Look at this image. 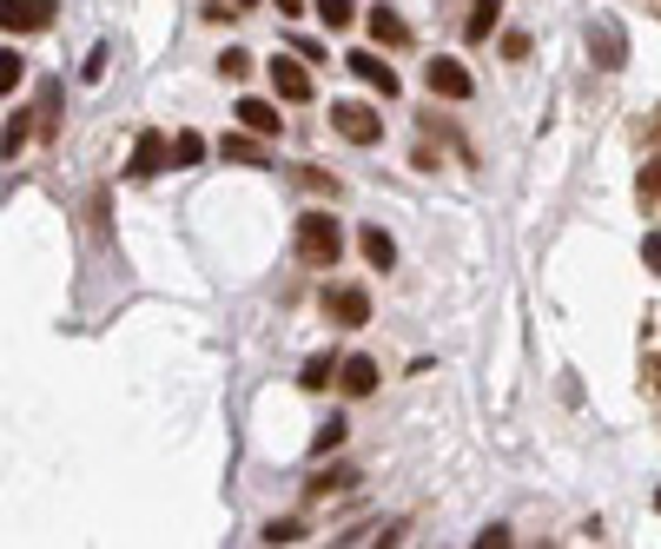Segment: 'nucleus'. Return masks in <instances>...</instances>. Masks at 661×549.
I'll return each mask as SVG.
<instances>
[{
	"label": "nucleus",
	"instance_id": "12",
	"mask_svg": "<svg viewBox=\"0 0 661 549\" xmlns=\"http://www.w3.org/2000/svg\"><path fill=\"white\" fill-rule=\"evenodd\" d=\"M338 384H345V398H371L377 390V358H345V371H338Z\"/></svg>",
	"mask_w": 661,
	"mask_h": 549
},
{
	"label": "nucleus",
	"instance_id": "23",
	"mask_svg": "<svg viewBox=\"0 0 661 549\" xmlns=\"http://www.w3.org/2000/svg\"><path fill=\"white\" fill-rule=\"evenodd\" d=\"M27 133H34V126H27V120H21V113H14V120H8V139H0V146H8V160H14V152H21V146H27Z\"/></svg>",
	"mask_w": 661,
	"mask_h": 549
},
{
	"label": "nucleus",
	"instance_id": "11",
	"mask_svg": "<svg viewBox=\"0 0 661 549\" xmlns=\"http://www.w3.org/2000/svg\"><path fill=\"white\" fill-rule=\"evenodd\" d=\"M238 120H245V126H252L259 139H278V133H285V120H278V107H272V100H252V93H245V100H238Z\"/></svg>",
	"mask_w": 661,
	"mask_h": 549
},
{
	"label": "nucleus",
	"instance_id": "22",
	"mask_svg": "<svg viewBox=\"0 0 661 549\" xmlns=\"http://www.w3.org/2000/svg\"><path fill=\"white\" fill-rule=\"evenodd\" d=\"M21 73H27V66H21V53L8 47V53H0V93H14V87H21Z\"/></svg>",
	"mask_w": 661,
	"mask_h": 549
},
{
	"label": "nucleus",
	"instance_id": "6",
	"mask_svg": "<svg viewBox=\"0 0 661 549\" xmlns=\"http://www.w3.org/2000/svg\"><path fill=\"white\" fill-rule=\"evenodd\" d=\"M424 87L444 93V100H470V93H476V80L463 73V60H431V66H424Z\"/></svg>",
	"mask_w": 661,
	"mask_h": 549
},
{
	"label": "nucleus",
	"instance_id": "2",
	"mask_svg": "<svg viewBox=\"0 0 661 549\" xmlns=\"http://www.w3.org/2000/svg\"><path fill=\"white\" fill-rule=\"evenodd\" d=\"M324 319L345 325V332H351V325H371V291H364V285H330V291H324Z\"/></svg>",
	"mask_w": 661,
	"mask_h": 549
},
{
	"label": "nucleus",
	"instance_id": "32",
	"mask_svg": "<svg viewBox=\"0 0 661 549\" xmlns=\"http://www.w3.org/2000/svg\"><path fill=\"white\" fill-rule=\"evenodd\" d=\"M654 510H661V490H654Z\"/></svg>",
	"mask_w": 661,
	"mask_h": 549
},
{
	"label": "nucleus",
	"instance_id": "7",
	"mask_svg": "<svg viewBox=\"0 0 661 549\" xmlns=\"http://www.w3.org/2000/svg\"><path fill=\"white\" fill-rule=\"evenodd\" d=\"M272 93H278V100H291V107H298V100H311V73H304V53H298V60H285V53L272 60Z\"/></svg>",
	"mask_w": 661,
	"mask_h": 549
},
{
	"label": "nucleus",
	"instance_id": "20",
	"mask_svg": "<svg viewBox=\"0 0 661 549\" xmlns=\"http://www.w3.org/2000/svg\"><path fill=\"white\" fill-rule=\"evenodd\" d=\"M205 160V139L199 133H173V166H199Z\"/></svg>",
	"mask_w": 661,
	"mask_h": 549
},
{
	"label": "nucleus",
	"instance_id": "19",
	"mask_svg": "<svg viewBox=\"0 0 661 549\" xmlns=\"http://www.w3.org/2000/svg\"><path fill=\"white\" fill-rule=\"evenodd\" d=\"M317 14H324V27L338 34V27H351L358 21V0H317Z\"/></svg>",
	"mask_w": 661,
	"mask_h": 549
},
{
	"label": "nucleus",
	"instance_id": "5",
	"mask_svg": "<svg viewBox=\"0 0 661 549\" xmlns=\"http://www.w3.org/2000/svg\"><path fill=\"white\" fill-rule=\"evenodd\" d=\"M0 27H8V34H40V27H53V0H0Z\"/></svg>",
	"mask_w": 661,
	"mask_h": 549
},
{
	"label": "nucleus",
	"instance_id": "1",
	"mask_svg": "<svg viewBox=\"0 0 661 549\" xmlns=\"http://www.w3.org/2000/svg\"><path fill=\"white\" fill-rule=\"evenodd\" d=\"M291 246H298L304 265L330 272V265H338V252H345V232H338V219H330V212H304L298 232H291Z\"/></svg>",
	"mask_w": 661,
	"mask_h": 549
},
{
	"label": "nucleus",
	"instance_id": "30",
	"mask_svg": "<svg viewBox=\"0 0 661 549\" xmlns=\"http://www.w3.org/2000/svg\"><path fill=\"white\" fill-rule=\"evenodd\" d=\"M272 8H278V14H304V0H272Z\"/></svg>",
	"mask_w": 661,
	"mask_h": 549
},
{
	"label": "nucleus",
	"instance_id": "21",
	"mask_svg": "<svg viewBox=\"0 0 661 549\" xmlns=\"http://www.w3.org/2000/svg\"><path fill=\"white\" fill-rule=\"evenodd\" d=\"M219 73H225V80H245V73H252V53H245V47H225V53H219Z\"/></svg>",
	"mask_w": 661,
	"mask_h": 549
},
{
	"label": "nucleus",
	"instance_id": "4",
	"mask_svg": "<svg viewBox=\"0 0 661 549\" xmlns=\"http://www.w3.org/2000/svg\"><path fill=\"white\" fill-rule=\"evenodd\" d=\"M165 166H173V139L146 126V133H139V146H133V166H126V173H133V179H159Z\"/></svg>",
	"mask_w": 661,
	"mask_h": 549
},
{
	"label": "nucleus",
	"instance_id": "15",
	"mask_svg": "<svg viewBox=\"0 0 661 549\" xmlns=\"http://www.w3.org/2000/svg\"><path fill=\"white\" fill-rule=\"evenodd\" d=\"M219 152H225V160H238V166H265V146H259V133H252V126H245V133H232Z\"/></svg>",
	"mask_w": 661,
	"mask_h": 549
},
{
	"label": "nucleus",
	"instance_id": "31",
	"mask_svg": "<svg viewBox=\"0 0 661 549\" xmlns=\"http://www.w3.org/2000/svg\"><path fill=\"white\" fill-rule=\"evenodd\" d=\"M232 8H238V14H245V8H252V0H232Z\"/></svg>",
	"mask_w": 661,
	"mask_h": 549
},
{
	"label": "nucleus",
	"instance_id": "18",
	"mask_svg": "<svg viewBox=\"0 0 661 549\" xmlns=\"http://www.w3.org/2000/svg\"><path fill=\"white\" fill-rule=\"evenodd\" d=\"M338 371H345V364H330V358H311V364L298 371V384H304V390H330V377H338Z\"/></svg>",
	"mask_w": 661,
	"mask_h": 549
},
{
	"label": "nucleus",
	"instance_id": "14",
	"mask_svg": "<svg viewBox=\"0 0 661 549\" xmlns=\"http://www.w3.org/2000/svg\"><path fill=\"white\" fill-rule=\"evenodd\" d=\"M496 21H503V0H476L470 21H463V40H470V47H476V40H489V34H496Z\"/></svg>",
	"mask_w": 661,
	"mask_h": 549
},
{
	"label": "nucleus",
	"instance_id": "10",
	"mask_svg": "<svg viewBox=\"0 0 661 549\" xmlns=\"http://www.w3.org/2000/svg\"><path fill=\"white\" fill-rule=\"evenodd\" d=\"M364 27H371V40H377V47H410V21H403V14H390V8H371V14H364Z\"/></svg>",
	"mask_w": 661,
	"mask_h": 549
},
{
	"label": "nucleus",
	"instance_id": "25",
	"mask_svg": "<svg viewBox=\"0 0 661 549\" xmlns=\"http://www.w3.org/2000/svg\"><path fill=\"white\" fill-rule=\"evenodd\" d=\"M635 186H641V199H661V160H654V166H641V179H635Z\"/></svg>",
	"mask_w": 661,
	"mask_h": 549
},
{
	"label": "nucleus",
	"instance_id": "8",
	"mask_svg": "<svg viewBox=\"0 0 661 549\" xmlns=\"http://www.w3.org/2000/svg\"><path fill=\"white\" fill-rule=\"evenodd\" d=\"M589 53H596V66L622 73V66H628V40H622V27H615V21H596V27H589Z\"/></svg>",
	"mask_w": 661,
	"mask_h": 549
},
{
	"label": "nucleus",
	"instance_id": "24",
	"mask_svg": "<svg viewBox=\"0 0 661 549\" xmlns=\"http://www.w3.org/2000/svg\"><path fill=\"white\" fill-rule=\"evenodd\" d=\"M298 536H304V529H298L291 516H278V523H265V542H298Z\"/></svg>",
	"mask_w": 661,
	"mask_h": 549
},
{
	"label": "nucleus",
	"instance_id": "27",
	"mask_svg": "<svg viewBox=\"0 0 661 549\" xmlns=\"http://www.w3.org/2000/svg\"><path fill=\"white\" fill-rule=\"evenodd\" d=\"M304 186H311V192H330V199H338V179H330V173H317V166L304 173Z\"/></svg>",
	"mask_w": 661,
	"mask_h": 549
},
{
	"label": "nucleus",
	"instance_id": "28",
	"mask_svg": "<svg viewBox=\"0 0 661 549\" xmlns=\"http://www.w3.org/2000/svg\"><path fill=\"white\" fill-rule=\"evenodd\" d=\"M503 53L510 60H529V34H503Z\"/></svg>",
	"mask_w": 661,
	"mask_h": 549
},
{
	"label": "nucleus",
	"instance_id": "16",
	"mask_svg": "<svg viewBox=\"0 0 661 549\" xmlns=\"http://www.w3.org/2000/svg\"><path fill=\"white\" fill-rule=\"evenodd\" d=\"M351 484H358V470H345V463H338V470H317V477H311L304 490H311V497H330V490H351Z\"/></svg>",
	"mask_w": 661,
	"mask_h": 549
},
{
	"label": "nucleus",
	"instance_id": "3",
	"mask_svg": "<svg viewBox=\"0 0 661 549\" xmlns=\"http://www.w3.org/2000/svg\"><path fill=\"white\" fill-rule=\"evenodd\" d=\"M330 126H338L351 146H377V139H384V120H377L371 107H358V100H338V107H330Z\"/></svg>",
	"mask_w": 661,
	"mask_h": 549
},
{
	"label": "nucleus",
	"instance_id": "29",
	"mask_svg": "<svg viewBox=\"0 0 661 549\" xmlns=\"http://www.w3.org/2000/svg\"><path fill=\"white\" fill-rule=\"evenodd\" d=\"M641 133H648V146H661V107L648 113V126H641Z\"/></svg>",
	"mask_w": 661,
	"mask_h": 549
},
{
	"label": "nucleus",
	"instance_id": "9",
	"mask_svg": "<svg viewBox=\"0 0 661 549\" xmlns=\"http://www.w3.org/2000/svg\"><path fill=\"white\" fill-rule=\"evenodd\" d=\"M345 66L358 73V80H364V87H377L384 100L397 93V66H390V60H377V53H345Z\"/></svg>",
	"mask_w": 661,
	"mask_h": 549
},
{
	"label": "nucleus",
	"instance_id": "13",
	"mask_svg": "<svg viewBox=\"0 0 661 549\" xmlns=\"http://www.w3.org/2000/svg\"><path fill=\"white\" fill-rule=\"evenodd\" d=\"M358 252H364L377 272H390V265H397V239H390L384 225H364V232H358Z\"/></svg>",
	"mask_w": 661,
	"mask_h": 549
},
{
	"label": "nucleus",
	"instance_id": "17",
	"mask_svg": "<svg viewBox=\"0 0 661 549\" xmlns=\"http://www.w3.org/2000/svg\"><path fill=\"white\" fill-rule=\"evenodd\" d=\"M351 437V424L345 417H330V424H317V437H311V457H330V450H338Z\"/></svg>",
	"mask_w": 661,
	"mask_h": 549
},
{
	"label": "nucleus",
	"instance_id": "26",
	"mask_svg": "<svg viewBox=\"0 0 661 549\" xmlns=\"http://www.w3.org/2000/svg\"><path fill=\"white\" fill-rule=\"evenodd\" d=\"M641 265L661 272V232H648V239H641Z\"/></svg>",
	"mask_w": 661,
	"mask_h": 549
}]
</instances>
